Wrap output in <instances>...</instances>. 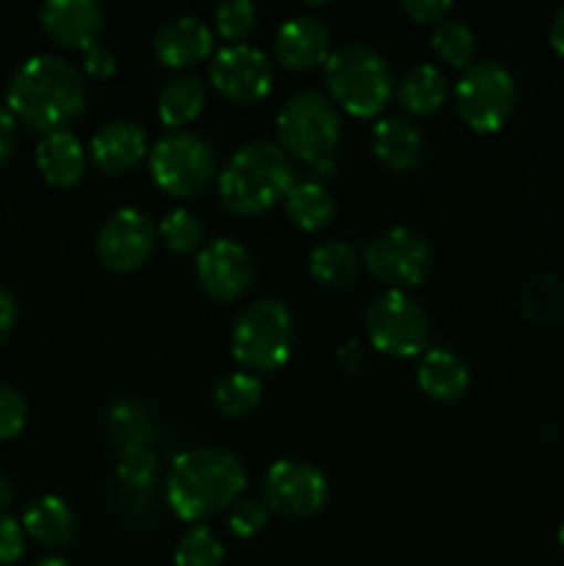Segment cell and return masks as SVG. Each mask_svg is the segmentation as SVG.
<instances>
[{
  "instance_id": "18",
  "label": "cell",
  "mask_w": 564,
  "mask_h": 566,
  "mask_svg": "<svg viewBox=\"0 0 564 566\" xmlns=\"http://www.w3.org/2000/svg\"><path fill=\"white\" fill-rule=\"evenodd\" d=\"M88 155H92L94 166L105 175L130 171L147 155V133L136 122H108L92 136Z\"/></svg>"
},
{
  "instance_id": "24",
  "label": "cell",
  "mask_w": 564,
  "mask_h": 566,
  "mask_svg": "<svg viewBox=\"0 0 564 566\" xmlns=\"http://www.w3.org/2000/svg\"><path fill=\"white\" fill-rule=\"evenodd\" d=\"M285 216L304 232H318L335 219V199L321 182H293L288 197L282 199Z\"/></svg>"
},
{
  "instance_id": "40",
  "label": "cell",
  "mask_w": 564,
  "mask_h": 566,
  "mask_svg": "<svg viewBox=\"0 0 564 566\" xmlns=\"http://www.w3.org/2000/svg\"><path fill=\"white\" fill-rule=\"evenodd\" d=\"M17 142H20V136H17L14 114L0 105V166L11 160V155L17 153Z\"/></svg>"
},
{
  "instance_id": "25",
  "label": "cell",
  "mask_w": 564,
  "mask_h": 566,
  "mask_svg": "<svg viewBox=\"0 0 564 566\" xmlns=\"http://www.w3.org/2000/svg\"><path fill=\"white\" fill-rule=\"evenodd\" d=\"M363 258L346 241L318 243L310 254V274L324 287H346L357 276Z\"/></svg>"
},
{
  "instance_id": "14",
  "label": "cell",
  "mask_w": 564,
  "mask_h": 566,
  "mask_svg": "<svg viewBox=\"0 0 564 566\" xmlns=\"http://www.w3.org/2000/svg\"><path fill=\"white\" fill-rule=\"evenodd\" d=\"M254 280L252 254L232 238H216L197 254V282L216 302H236Z\"/></svg>"
},
{
  "instance_id": "2",
  "label": "cell",
  "mask_w": 564,
  "mask_h": 566,
  "mask_svg": "<svg viewBox=\"0 0 564 566\" xmlns=\"http://www.w3.org/2000/svg\"><path fill=\"white\" fill-rule=\"evenodd\" d=\"M247 490V470L236 453L224 448H194L180 453L169 470L166 501L186 523L213 517L238 503Z\"/></svg>"
},
{
  "instance_id": "37",
  "label": "cell",
  "mask_w": 564,
  "mask_h": 566,
  "mask_svg": "<svg viewBox=\"0 0 564 566\" xmlns=\"http://www.w3.org/2000/svg\"><path fill=\"white\" fill-rule=\"evenodd\" d=\"M22 551H25V531H22V525L0 514V566L20 562Z\"/></svg>"
},
{
  "instance_id": "4",
  "label": "cell",
  "mask_w": 564,
  "mask_h": 566,
  "mask_svg": "<svg viewBox=\"0 0 564 566\" xmlns=\"http://www.w3.org/2000/svg\"><path fill=\"white\" fill-rule=\"evenodd\" d=\"M326 88L332 99L359 119L382 114L390 103L393 75L387 61L365 44H343L326 61Z\"/></svg>"
},
{
  "instance_id": "21",
  "label": "cell",
  "mask_w": 564,
  "mask_h": 566,
  "mask_svg": "<svg viewBox=\"0 0 564 566\" xmlns=\"http://www.w3.org/2000/svg\"><path fill=\"white\" fill-rule=\"evenodd\" d=\"M370 147L387 169L409 171L412 166H418L420 155H424V136L404 116H385L376 122Z\"/></svg>"
},
{
  "instance_id": "23",
  "label": "cell",
  "mask_w": 564,
  "mask_h": 566,
  "mask_svg": "<svg viewBox=\"0 0 564 566\" xmlns=\"http://www.w3.org/2000/svg\"><path fill=\"white\" fill-rule=\"evenodd\" d=\"M448 97V83L435 64H418L401 77L396 88V99L407 114L426 116L435 114Z\"/></svg>"
},
{
  "instance_id": "39",
  "label": "cell",
  "mask_w": 564,
  "mask_h": 566,
  "mask_svg": "<svg viewBox=\"0 0 564 566\" xmlns=\"http://www.w3.org/2000/svg\"><path fill=\"white\" fill-rule=\"evenodd\" d=\"M83 70H86V75L105 81V77H111L116 72V55L105 44H94V48L86 50V64H83Z\"/></svg>"
},
{
  "instance_id": "19",
  "label": "cell",
  "mask_w": 564,
  "mask_h": 566,
  "mask_svg": "<svg viewBox=\"0 0 564 566\" xmlns=\"http://www.w3.org/2000/svg\"><path fill=\"white\" fill-rule=\"evenodd\" d=\"M36 166L44 180L55 188H72L86 171V153L75 133L53 130L39 138Z\"/></svg>"
},
{
  "instance_id": "29",
  "label": "cell",
  "mask_w": 564,
  "mask_h": 566,
  "mask_svg": "<svg viewBox=\"0 0 564 566\" xmlns=\"http://www.w3.org/2000/svg\"><path fill=\"white\" fill-rule=\"evenodd\" d=\"M564 293L562 282L551 274H542L536 280H531L529 285L520 293V307L529 318L534 321H553L558 313H562Z\"/></svg>"
},
{
  "instance_id": "43",
  "label": "cell",
  "mask_w": 564,
  "mask_h": 566,
  "mask_svg": "<svg viewBox=\"0 0 564 566\" xmlns=\"http://www.w3.org/2000/svg\"><path fill=\"white\" fill-rule=\"evenodd\" d=\"M14 503V484H11L9 475L0 473V514Z\"/></svg>"
},
{
  "instance_id": "27",
  "label": "cell",
  "mask_w": 564,
  "mask_h": 566,
  "mask_svg": "<svg viewBox=\"0 0 564 566\" xmlns=\"http://www.w3.org/2000/svg\"><path fill=\"white\" fill-rule=\"evenodd\" d=\"M260 398H263V385H260L258 376L247 374V370H236V374H227L216 385L213 407L224 418H243V415L258 407Z\"/></svg>"
},
{
  "instance_id": "11",
  "label": "cell",
  "mask_w": 564,
  "mask_h": 566,
  "mask_svg": "<svg viewBox=\"0 0 564 566\" xmlns=\"http://www.w3.org/2000/svg\"><path fill=\"white\" fill-rule=\"evenodd\" d=\"M330 501L326 475L315 464L282 459L269 468L263 479V503L269 512L285 517H313Z\"/></svg>"
},
{
  "instance_id": "42",
  "label": "cell",
  "mask_w": 564,
  "mask_h": 566,
  "mask_svg": "<svg viewBox=\"0 0 564 566\" xmlns=\"http://www.w3.org/2000/svg\"><path fill=\"white\" fill-rule=\"evenodd\" d=\"M551 44L556 53L564 55V6L556 11V17L551 22Z\"/></svg>"
},
{
  "instance_id": "3",
  "label": "cell",
  "mask_w": 564,
  "mask_h": 566,
  "mask_svg": "<svg viewBox=\"0 0 564 566\" xmlns=\"http://www.w3.org/2000/svg\"><path fill=\"white\" fill-rule=\"evenodd\" d=\"M293 188V166L276 144L254 142L238 149L219 175V199L230 213L258 216Z\"/></svg>"
},
{
  "instance_id": "33",
  "label": "cell",
  "mask_w": 564,
  "mask_h": 566,
  "mask_svg": "<svg viewBox=\"0 0 564 566\" xmlns=\"http://www.w3.org/2000/svg\"><path fill=\"white\" fill-rule=\"evenodd\" d=\"M216 31L221 39L232 44H243V39L254 31V20H258V11L249 0H227L216 9Z\"/></svg>"
},
{
  "instance_id": "34",
  "label": "cell",
  "mask_w": 564,
  "mask_h": 566,
  "mask_svg": "<svg viewBox=\"0 0 564 566\" xmlns=\"http://www.w3.org/2000/svg\"><path fill=\"white\" fill-rule=\"evenodd\" d=\"M108 429L122 446H136V442H144V446H147V415H144L136 403H119V407L111 409Z\"/></svg>"
},
{
  "instance_id": "44",
  "label": "cell",
  "mask_w": 564,
  "mask_h": 566,
  "mask_svg": "<svg viewBox=\"0 0 564 566\" xmlns=\"http://www.w3.org/2000/svg\"><path fill=\"white\" fill-rule=\"evenodd\" d=\"M33 566H72L66 558H59V556H48V558H39Z\"/></svg>"
},
{
  "instance_id": "38",
  "label": "cell",
  "mask_w": 564,
  "mask_h": 566,
  "mask_svg": "<svg viewBox=\"0 0 564 566\" xmlns=\"http://www.w3.org/2000/svg\"><path fill=\"white\" fill-rule=\"evenodd\" d=\"M451 9L453 6L448 0H404V14L424 25H440L442 20H448Z\"/></svg>"
},
{
  "instance_id": "36",
  "label": "cell",
  "mask_w": 564,
  "mask_h": 566,
  "mask_svg": "<svg viewBox=\"0 0 564 566\" xmlns=\"http://www.w3.org/2000/svg\"><path fill=\"white\" fill-rule=\"evenodd\" d=\"M265 523H269V509H265V503L238 501L236 506H232L230 528H232V534H236V536H243V539H249V536L260 534V531L265 528Z\"/></svg>"
},
{
  "instance_id": "28",
  "label": "cell",
  "mask_w": 564,
  "mask_h": 566,
  "mask_svg": "<svg viewBox=\"0 0 564 566\" xmlns=\"http://www.w3.org/2000/svg\"><path fill=\"white\" fill-rule=\"evenodd\" d=\"M431 48L453 70H468L476 59V33L462 20H442L431 33Z\"/></svg>"
},
{
  "instance_id": "17",
  "label": "cell",
  "mask_w": 564,
  "mask_h": 566,
  "mask_svg": "<svg viewBox=\"0 0 564 566\" xmlns=\"http://www.w3.org/2000/svg\"><path fill=\"white\" fill-rule=\"evenodd\" d=\"M213 53V31L199 17H175L155 33V55L169 70H186Z\"/></svg>"
},
{
  "instance_id": "31",
  "label": "cell",
  "mask_w": 564,
  "mask_h": 566,
  "mask_svg": "<svg viewBox=\"0 0 564 566\" xmlns=\"http://www.w3.org/2000/svg\"><path fill=\"white\" fill-rule=\"evenodd\" d=\"M158 235L169 252L191 254L197 252L199 243H202V224H199V219L191 210L180 208L164 216V221H160L158 227Z\"/></svg>"
},
{
  "instance_id": "16",
  "label": "cell",
  "mask_w": 564,
  "mask_h": 566,
  "mask_svg": "<svg viewBox=\"0 0 564 566\" xmlns=\"http://www.w3.org/2000/svg\"><path fill=\"white\" fill-rule=\"evenodd\" d=\"M330 28L318 17H291L274 39V55L285 70L304 72L330 61Z\"/></svg>"
},
{
  "instance_id": "41",
  "label": "cell",
  "mask_w": 564,
  "mask_h": 566,
  "mask_svg": "<svg viewBox=\"0 0 564 566\" xmlns=\"http://www.w3.org/2000/svg\"><path fill=\"white\" fill-rule=\"evenodd\" d=\"M17 324V302L3 285H0V343L9 337V332L14 329Z\"/></svg>"
},
{
  "instance_id": "26",
  "label": "cell",
  "mask_w": 564,
  "mask_h": 566,
  "mask_svg": "<svg viewBox=\"0 0 564 566\" xmlns=\"http://www.w3.org/2000/svg\"><path fill=\"white\" fill-rule=\"evenodd\" d=\"M205 108V86L194 75H177L160 88L158 116L166 127H182Z\"/></svg>"
},
{
  "instance_id": "13",
  "label": "cell",
  "mask_w": 564,
  "mask_h": 566,
  "mask_svg": "<svg viewBox=\"0 0 564 566\" xmlns=\"http://www.w3.org/2000/svg\"><path fill=\"white\" fill-rule=\"evenodd\" d=\"M94 247H97V258L105 269L127 274L147 263V258L153 254L155 227L142 210L122 208L103 221Z\"/></svg>"
},
{
  "instance_id": "9",
  "label": "cell",
  "mask_w": 564,
  "mask_h": 566,
  "mask_svg": "<svg viewBox=\"0 0 564 566\" xmlns=\"http://www.w3.org/2000/svg\"><path fill=\"white\" fill-rule=\"evenodd\" d=\"M370 346L390 357H415L429 340V318L424 307L404 291H385L365 313Z\"/></svg>"
},
{
  "instance_id": "12",
  "label": "cell",
  "mask_w": 564,
  "mask_h": 566,
  "mask_svg": "<svg viewBox=\"0 0 564 566\" xmlns=\"http://www.w3.org/2000/svg\"><path fill=\"white\" fill-rule=\"evenodd\" d=\"M210 83L221 97L238 105H252L271 92L274 70L263 50L252 44H227L210 64Z\"/></svg>"
},
{
  "instance_id": "10",
  "label": "cell",
  "mask_w": 564,
  "mask_h": 566,
  "mask_svg": "<svg viewBox=\"0 0 564 566\" xmlns=\"http://www.w3.org/2000/svg\"><path fill=\"white\" fill-rule=\"evenodd\" d=\"M363 265L370 271V276L390 285V291L412 287L429 274L431 247L420 232L409 227H390L365 247Z\"/></svg>"
},
{
  "instance_id": "15",
  "label": "cell",
  "mask_w": 564,
  "mask_h": 566,
  "mask_svg": "<svg viewBox=\"0 0 564 566\" xmlns=\"http://www.w3.org/2000/svg\"><path fill=\"white\" fill-rule=\"evenodd\" d=\"M44 33L70 50H88L100 44L105 31V11L94 0H48L39 11Z\"/></svg>"
},
{
  "instance_id": "5",
  "label": "cell",
  "mask_w": 564,
  "mask_h": 566,
  "mask_svg": "<svg viewBox=\"0 0 564 566\" xmlns=\"http://www.w3.org/2000/svg\"><path fill=\"white\" fill-rule=\"evenodd\" d=\"M293 337L296 326L291 310L276 298H260L238 315L230 348L236 363L243 365L247 374H271L288 363Z\"/></svg>"
},
{
  "instance_id": "6",
  "label": "cell",
  "mask_w": 564,
  "mask_h": 566,
  "mask_svg": "<svg viewBox=\"0 0 564 566\" xmlns=\"http://www.w3.org/2000/svg\"><path fill=\"white\" fill-rule=\"evenodd\" d=\"M149 175L160 191L171 197H194L213 182L216 153L197 133H166L149 149Z\"/></svg>"
},
{
  "instance_id": "32",
  "label": "cell",
  "mask_w": 564,
  "mask_h": 566,
  "mask_svg": "<svg viewBox=\"0 0 564 566\" xmlns=\"http://www.w3.org/2000/svg\"><path fill=\"white\" fill-rule=\"evenodd\" d=\"M221 562H224V547L205 525L188 531L175 551L177 566H221Z\"/></svg>"
},
{
  "instance_id": "45",
  "label": "cell",
  "mask_w": 564,
  "mask_h": 566,
  "mask_svg": "<svg viewBox=\"0 0 564 566\" xmlns=\"http://www.w3.org/2000/svg\"><path fill=\"white\" fill-rule=\"evenodd\" d=\"M558 545H562V551H564V520H562V525H558Z\"/></svg>"
},
{
  "instance_id": "35",
  "label": "cell",
  "mask_w": 564,
  "mask_h": 566,
  "mask_svg": "<svg viewBox=\"0 0 564 566\" xmlns=\"http://www.w3.org/2000/svg\"><path fill=\"white\" fill-rule=\"evenodd\" d=\"M28 407L20 392L9 385H0V442L14 440L25 429Z\"/></svg>"
},
{
  "instance_id": "30",
  "label": "cell",
  "mask_w": 564,
  "mask_h": 566,
  "mask_svg": "<svg viewBox=\"0 0 564 566\" xmlns=\"http://www.w3.org/2000/svg\"><path fill=\"white\" fill-rule=\"evenodd\" d=\"M116 475L127 490H149L155 484V475H158V459H155L153 448L144 446V442L122 446Z\"/></svg>"
},
{
  "instance_id": "20",
  "label": "cell",
  "mask_w": 564,
  "mask_h": 566,
  "mask_svg": "<svg viewBox=\"0 0 564 566\" xmlns=\"http://www.w3.org/2000/svg\"><path fill=\"white\" fill-rule=\"evenodd\" d=\"M418 387L435 401L453 403L470 390V370L459 354L448 348H431L418 365Z\"/></svg>"
},
{
  "instance_id": "22",
  "label": "cell",
  "mask_w": 564,
  "mask_h": 566,
  "mask_svg": "<svg viewBox=\"0 0 564 566\" xmlns=\"http://www.w3.org/2000/svg\"><path fill=\"white\" fill-rule=\"evenodd\" d=\"M22 531L44 547H64L75 539L77 520L70 503L55 495H44L25 509Z\"/></svg>"
},
{
  "instance_id": "1",
  "label": "cell",
  "mask_w": 564,
  "mask_h": 566,
  "mask_svg": "<svg viewBox=\"0 0 564 566\" xmlns=\"http://www.w3.org/2000/svg\"><path fill=\"white\" fill-rule=\"evenodd\" d=\"M86 108V86L77 66L61 55H33L9 83V111L36 133L64 130Z\"/></svg>"
},
{
  "instance_id": "8",
  "label": "cell",
  "mask_w": 564,
  "mask_h": 566,
  "mask_svg": "<svg viewBox=\"0 0 564 566\" xmlns=\"http://www.w3.org/2000/svg\"><path fill=\"white\" fill-rule=\"evenodd\" d=\"M518 105V83L495 61H473L459 75L457 108L476 133L501 130Z\"/></svg>"
},
{
  "instance_id": "7",
  "label": "cell",
  "mask_w": 564,
  "mask_h": 566,
  "mask_svg": "<svg viewBox=\"0 0 564 566\" xmlns=\"http://www.w3.org/2000/svg\"><path fill=\"white\" fill-rule=\"evenodd\" d=\"M282 147L302 160H324L341 138V114L321 92H299L276 116Z\"/></svg>"
}]
</instances>
